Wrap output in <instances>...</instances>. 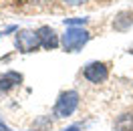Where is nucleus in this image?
<instances>
[{"label": "nucleus", "instance_id": "nucleus-4", "mask_svg": "<svg viewBox=\"0 0 133 131\" xmlns=\"http://www.w3.org/2000/svg\"><path fill=\"white\" fill-rule=\"evenodd\" d=\"M83 77L87 79L89 83H95V85H99V83L107 81L109 77V69L105 63H99V61H93L89 65L83 69Z\"/></svg>", "mask_w": 133, "mask_h": 131}, {"label": "nucleus", "instance_id": "nucleus-1", "mask_svg": "<svg viewBox=\"0 0 133 131\" xmlns=\"http://www.w3.org/2000/svg\"><path fill=\"white\" fill-rule=\"evenodd\" d=\"M89 38H91V32L85 30L83 26H66V32L63 34L61 44L69 53H77V50H81L89 42Z\"/></svg>", "mask_w": 133, "mask_h": 131}, {"label": "nucleus", "instance_id": "nucleus-5", "mask_svg": "<svg viewBox=\"0 0 133 131\" xmlns=\"http://www.w3.org/2000/svg\"><path fill=\"white\" fill-rule=\"evenodd\" d=\"M36 34H38V38H41L42 49L50 50V49H57L58 47V36L50 26H41V28H36Z\"/></svg>", "mask_w": 133, "mask_h": 131}, {"label": "nucleus", "instance_id": "nucleus-7", "mask_svg": "<svg viewBox=\"0 0 133 131\" xmlns=\"http://www.w3.org/2000/svg\"><path fill=\"white\" fill-rule=\"evenodd\" d=\"M131 26H133V12H129V10L119 12L117 18L113 20V28H115V30H127V28H131Z\"/></svg>", "mask_w": 133, "mask_h": 131}, {"label": "nucleus", "instance_id": "nucleus-2", "mask_svg": "<svg viewBox=\"0 0 133 131\" xmlns=\"http://www.w3.org/2000/svg\"><path fill=\"white\" fill-rule=\"evenodd\" d=\"M77 105H79V93L77 91L61 93V97L57 99V105H55V115L57 117H69V115L75 113Z\"/></svg>", "mask_w": 133, "mask_h": 131}, {"label": "nucleus", "instance_id": "nucleus-11", "mask_svg": "<svg viewBox=\"0 0 133 131\" xmlns=\"http://www.w3.org/2000/svg\"><path fill=\"white\" fill-rule=\"evenodd\" d=\"M65 131H79V127H69V129H65Z\"/></svg>", "mask_w": 133, "mask_h": 131}, {"label": "nucleus", "instance_id": "nucleus-10", "mask_svg": "<svg viewBox=\"0 0 133 131\" xmlns=\"http://www.w3.org/2000/svg\"><path fill=\"white\" fill-rule=\"evenodd\" d=\"M65 4H69V6H81V4H85L87 0H63Z\"/></svg>", "mask_w": 133, "mask_h": 131}, {"label": "nucleus", "instance_id": "nucleus-12", "mask_svg": "<svg viewBox=\"0 0 133 131\" xmlns=\"http://www.w3.org/2000/svg\"><path fill=\"white\" fill-rule=\"evenodd\" d=\"M0 34H2V32H0Z\"/></svg>", "mask_w": 133, "mask_h": 131}, {"label": "nucleus", "instance_id": "nucleus-3", "mask_svg": "<svg viewBox=\"0 0 133 131\" xmlns=\"http://www.w3.org/2000/svg\"><path fill=\"white\" fill-rule=\"evenodd\" d=\"M41 47V38H38V34L36 30H18L16 34V49L20 53H32Z\"/></svg>", "mask_w": 133, "mask_h": 131}, {"label": "nucleus", "instance_id": "nucleus-6", "mask_svg": "<svg viewBox=\"0 0 133 131\" xmlns=\"http://www.w3.org/2000/svg\"><path fill=\"white\" fill-rule=\"evenodd\" d=\"M20 81H22V75H20V73H14V71H8V73L0 75V91H2V93H6V91H10L12 87L20 85Z\"/></svg>", "mask_w": 133, "mask_h": 131}, {"label": "nucleus", "instance_id": "nucleus-9", "mask_svg": "<svg viewBox=\"0 0 133 131\" xmlns=\"http://www.w3.org/2000/svg\"><path fill=\"white\" fill-rule=\"evenodd\" d=\"M87 22V18H66L65 20V24L66 26H81Z\"/></svg>", "mask_w": 133, "mask_h": 131}, {"label": "nucleus", "instance_id": "nucleus-8", "mask_svg": "<svg viewBox=\"0 0 133 131\" xmlns=\"http://www.w3.org/2000/svg\"><path fill=\"white\" fill-rule=\"evenodd\" d=\"M117 131H133V113H123L115 121Z\"/></svg>", "mask_w": 133, "mask_h": 131}]
</instances>
